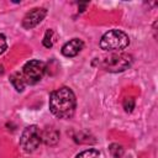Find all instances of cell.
Instances as JSON below:
<instances>
[{
	"instance_id": "6",
	"label": "cell",
	"mask_w": 158,
	"mask_h": 158,
	"mask_svg": "<svg viewBox=\"0 0 158 158\" xmlns=\"http://www.w3.org/2000/svg\"><path fill=\"white\" fill-rule=\"evenodd\" d=\"M47 15V10L44 7H35L31 11H28L23 20H22V27L26 30H31L36 27Z\"/></svg>"
},
{
	"instance_id": "4",
	"label": "cell",
	"mask_w": 158,
	"mask_h": 158,
	"mask_svg": "<svg viewBox=\"0 0 158 158\" xmlns=\"http://www.w3.org/2000/svg\"><path fill=\"white\" fill-rule=\"evenodd\" d=\"M44 72H46V64L38 59H32V60H28L22 67V70L20 73L26 85H33L43 78Z\"/></svg>"
},
{
	"instance_id": "1",
	"label": "cell",
	"mask_w": 158,
	"mask_h": 158,
	"mask_svg": "<svg viewBox=\"0 0 158 158\" xmlns=\"http://www.w3.org/2000/svg\"><path fill=\"white\" fill-rule=\"evenodd\" d=\"M77 107V99L72 89L62 86L49 95V110L58 118H70Z\"/></svg>"
},
{
	"instance_id": "13",
	"label": "cell",
	"mask_w": 158,
	"mask_h": 158,
	"mask_svg": "<svg viewBox=\"0 0 158 158\" xmlns=\"http://www.w3.org/2000/svg\"><path fill=\"white\" fill-rule=\"evenodd\" d=\"M122 105H123V109H125L126 112H132V110L135 109V99L131 98V96L130 98H125Z\"/></svg>"
},
{
	"instance_id": "8",
	"label": "cell",
	"mask_w": 158,
	"mask_h": 158,
	"mask_svg": "<svg viewBox=\"0 0 158 158\" xmlns=\"http://www.w3.org/2000/svg\"><path fill=\"white\" fill-rule=\"evenodd\" d=\"M59 141V132L53 127H46L41 131V142L47 146H54Z\"/></svg>"
},
{
	"instance_id": "3",
	"label": "cell",
	"mask_w": 158,
	"mask_h": 158,
	"mask_svg": "<svg viewBox=\"0 0 158 158\" xmlns=\"http://www.w3.org/2000/svg\"><path fill=\"white\" fill-rule=\"evenodd\" d=\"M102 68L107 72L117 73L126 70L132 64V56L127 53H111L102 59Z\"/></svg>"
},
{
	"instance_id": "9",
	"label": "cell",
	"mask_w": 158,
	"mask_h": 158,
	"mask_svg": "<svg viewBox=\"0 0 158 158\" xmlns=\"http://www.w3.org/2000/svg\"><path fill=\"white\" fill-rule=\"evenodd\" d=\"M10 81H11V84L14 85V88L17 91H23V89L26 86V83H25V80H23V78H22V75H21L20 72L12 73L10 75Z\"/></svg>"
},
{
	"instance_id": "11",
	"label": "cell",
	"mask_w": 158,
	"mask_h": 158,
	"mask_svg": "<svg viewBox=\"0 0 158 158\" xmlns=\"http://www.w3.org/2000/svg\"><path fill=\"white\" fill-rule=\"evenodd\" d=\"M42 43H43V46L46 47V48H51L52 46H53V43H54V31L53 30H47L46 31V33H44V37H43V40H42Z\"/></svg>"
},
{
	"instance_id": "5",
	"label": "cell",
	"mask_w": 158,
	"mask_h": 158,
	"mask_svg": "<svg viewBox=\"0 0 158 158\" xmlns=\"http://www.w3.org/2000/svg\"><path fill=\"white\" fill-rule=\"evenodd\" d=\"M41 143V130L36 125L27 126L20 138V146L23 152L32 153L38 148Z\"/></svg>"
},
{
	"instance_id": "2",
	"label": "cell",
	"mask_w": 158,
	"mask_h": 158,
	"mask_svg": "<svg viewBox=\"0 0 158 158\" xmlns=\"http://www.w3.org/2000/svg\"><path fill=\"white\" fill-rule=\"evenodd\" d=\"M130 44L128 36L120 30H110L100 40V48L109 52H118Z\"/></svg>"
},
{
	"instance_id": "10",
	"label": "cell",
	"mask_w": 158,
	"mask_h": 158,
	"mask_svg": "<svg viewBox=\"0 0 158 158\" xmlns=\"http://www.w3.org/2000/svg\"><path fill=\"white\" fill-rule=\"evenodd\" d=\"M109 151L114 158H121L125 153V148L118 143H111L109 146Z\"/></svg>"
},
{
	"instance_id": "12",
	"label": "cell",
	"mask_w": 158,
	"mask_h": 158,
	"mask_svg": "<svg viewBox=\"0 0 158 158\" xmlns=\"http://www.w3.org/2000/svg\"><path fill=\"white\" fill-rule=\"evenodd\" d=\"M100 152L98 149L90 148V149H85L83 152H80L79 154H77L75 158H100Z\"/></svg>"
},
{
	"instance_id": "14",
	"label": "cell",
	"mask_w": 158,
	"mask_h": 158,
	"mask_svg": "<svg viewBox=\"0 0 158 158\" xmlns=\"http://www.w3.org/2000/svg\"><path fill=\"white\" fill-rule=\"evenodd\" d=\"M6 48H7L6 38H5V36H4V35H1V33H0V54H1V53H4V52L6 51Z\"/></svg>"
},
{
	"instance_id": "7",
	"label": "cell",
	"mask_w": 158,
	"mask_h": 158,
	"mask_svg": "<svg viewBox=\"0 0 158 158\" xmlns=\"http://www.w3.org/2000/svg\"><path fill=\"white\" fill-rule=\"evenodd\" d=\"M83 47H84V42H83L81 40H79V38H73V40H70L69 42H67V43L63 44L60 52H62V54L65 56V57H75V56L83 49Z\"/></svg>"
}]
</instances>
